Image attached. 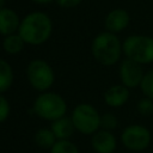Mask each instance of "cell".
Segmentation results:
<instances>
[{
  "mask_svg": "<svg viewBox=\"0 0 153 153\" xmlns=\"http://www.w3.org/2000/svg\"><path fill=\"white\" fill-rule=\"evenodd\" d=\"M18 31L25 43L38 45L49 38L51 20L43 12H32L20 22Z\"/></svg>",
  "mask_w": 153,
  "mask_h": 153,
  "instance_id": "cell-1",
  "label": "cell"
},
{
  "mask_svg": "<svg viewBox=\"0 0 153 153\" xmlns=\"http://www.w3.org/2000/svg\"><path fill=\"white\" fill-rule=\"evenodd\" d=\"M91 51L96 61L103 66H112L118 62L122 50V43L118 37L110 31L100 32L94 37L91 44Z\"/></svg>",
  "mask_w": 153,
  "mask_h": 153,
  "instance_id": "cell-2",
  "label": "cell"
},
{
  "mask_svg": "<svg viewBox=\"0 0 153 153\" xmlns=\"http://www.w3.org/2000/svg\"><path fill=\"white\" fill-rule=\"evenodd\" d=\"M122 50L126 57L147 65L153 62V38L146 35L128 36L122 43Z\"/></svg>",
  "mask_w": 153,
  "mask_h": 153,
  "instance_id": "cell-3",
  "label": "cell"
},
{
  "mask_svg": "<svg viewBox=\"0 0 153 153\" xmlns=\"http://www.w3.org/2000/svg\"><path fill=\"white\" fill-rule=\"evenodd\" d=\"M32 111L43 120L55 121L65 116L67 104L60 94L54 92H44L36 98Z\"/></svg>",
  "mask_w": 153,
  "mask_h": 153,
  "instance_id": "cell-4",
  "label": "cell"
},
{
  "mask_svg": "<svg viewBox=\"0 0 153 153\" xmlns=\"http://www.w3.org/2000/svg\"><path fill=\"white\" fill-rule=\"evenodd\" d=\"M72 121L78 131L82 134H94L100 128V116L90 104H79L72 112Z\"/></svg>",
  "mask_w": 153,
  "mask_h": 153,
  "instance_id": "cell-5",
  "label": "cell"
},
{
  "mask_svg": "<svg viewBox=\"0 0 153 153\" xmlns=\"http://www.w3.org/2000/svg\"><path fill=\"white\" fill-rule=\"evenodd\" d=\"M26 75L32 87L38 91L48 90L55 80L53 68L44 60L31 61L27 66Z\"/></svg>",
  "mask_w": 153,
  "mask_h": 153,
  "instance_id": "cell-6",
  "label": "cell"
},
{
  "mask_svg": "<svg viewBox=\"0 0 153 153\" xmlns=\"http://www.w3.org/2000/svg\"><path fill=\"white\" fill-rule=\"evenodd\" d=\"M151 139V131L141 124H130L121 134V141L124 147L134 152H141L148 148Z\"/></svg>",
  "mask_w": 153,
  "mask_h": 153,
  "instance_id": "cell-7",
  "label": "cell"
},
{
  "mask_svg": "<svg viewBox=\"0 0 153 153\" xmlns=\"http://www.w3.org/2000/svg\"><path fill=\"white\" fill-rule=\"evenodd\" d=\"M118 71H120V79L122 84L128 88H134L140 86L142 78L145 75L142 65L128 57L121 62Z\"/></svg>",
  "mask_w": 153,
  "mask_h": 153,
  "instance_id": "cell-8",
  "label": "cell"
},
{
  "mask_svg": "<svg viewBox=\"0 0 153 153\" xmlns=\"http://www.w3.org/2000/svg\"><path fill=\"white\" fill-rule=\"evenodd\" d=\"M91 146L97 153H114L117 141L111 130L100 129L93 134L91 139Z\"/></svg>",
  "mask_w": 153,
  "mask_h": 153,
  "instance_id": "cell-9",
  "label": "cell"
},
{
  "mask_svg": "<svg viewBox=\"0 0 153 153\" xmlns=\"http://www.w3.org/2000/svg\"><path fill=\"white\" fill-rule=\"evenodd\" d=\"M130 22L129 13L123 8H115L110 11L105 17V27L108 31L117 33L123 31Z\"/></svg>",
  "mask_w": 153,
  "mask_h": 153,
  "instance_id": "cell-10",
  "label": "cell"
},
{
  "mask_svg": "<svg viewBox=\"0 0 153 153\" xmlns=\"http://www.w3.org/2000/svg\"><path fill=\"white\" fill-rule=\"evenodd\" d=\"M129 96L130 93L127 86H124L123 84L114 85L105 91L104 100H105V104L111 108H120L127 103V100L129 99Z\"/></svg>",
  "mask_w": 153,
  "mask_h": 153,
  "instance_id": "cell-11",
  "label": "cell"
},
{
  "mask_svg": "<svg viewBox=\"0 0 153 153\" xmlns=\"http://www.w3.org/2000/svg\"><path fill=\"white\" fill-rule=\"evenodd\" d=\"M18 14L11 8H0V33L4 36L14 33L19 29Z\"/></svg>",
  "mask_w": 153,
  "mask_h": 153,
  "instance_id": "cell-12",
  "label": "cell"
},
{
  "mask_svg": "<svg viewBox=\"0 0 153 153\" xmlns=\"http://www.w3.org/2000/svg\"><path fill=\"white\" fill-rule=\"evenodd\" d=\"M50 129L53 130V133L55 134L57 140H66L72 136L73 131L75 130V127H74L72 118L62 116V117L53 121Z\"/></svg>",
  "mask_w": 153,
  "mask_h": 153,
  "instance_id": "cell-13",
  "label": "cell"
},
{
  "mask_svg": "<svg viewBox=\"0 0 153 153\" xmlns=\"http://www.w3.org/2000/svg\"><path fill=\"white\" fill-rule=\"evenodd\" d=\"M24 39L22 38V36L18 33H11V35H7L4 39V43H2V47L5 49L6 53L11 54V55H14V54H18L22 51L23 47H24Z\"/></svg>",
  "mask_w": 153,
  "mask_h": 153,
  "instance_id": "cell-14",
  "label": "cell"
},
{
  "mask_svg": "<svg viewBox=\"0 0 153 153\" xmlns=\"http://www.w3.org/2000/svg\"><path fill=\"white\" fill-rule=\"evenodd\" d=\"M56 141H57V139L51 129L42 128L38 131H36V134H35V142L41 148H44V149L51 148Z\"/></svg>",
  "mask_w": 153,
  "mask_h": 153,
  "instance_id": "cell-15",
  "label": "cell"
},
{
  "mask_svg": "<svg viewBox=\"0 0 153 153\" xmlns=\"http://www.w3.org/2000/svg\"><path fill=\"white\" fill-rule=\"evenodd\" d=\"M13 81V72L12 67L8 62L0 59V93L7 91Z\"/></svg>",
  "mask_w": 153,
  "mask_h": 153,
  "instance_id": "cell-16",
  "label": "cell"
},
{
  "mask_svg": "<svg viewBox=\"0 0 153 153\" xmlns=\"http://www.w3.org/2000/svg\"><path fill=\"white\" fill-rule=\"evenodd\" d=\"M50 153H79V151L73 142L66 139V140H57L54 143V146L50 148Z\"/></svg>",
  "mask_w": 153,
  "mask_h": 153,
  "instance_id": "cell-17",
  "label": "cell"
},
{
  "mask_svg": "<svg viewBox=\"0 0 153 153\" xmlns=\"http://www.w3.org/2000/svg\"><path fill=\"white\" fill-rule=\"evenodd\" d=\"M140 88H141L143 96L153 99V69L145 73L142 81L140 84Z\"/></svg>",
  "mask_w": 153,
  "mask_h": 153,
  "instance_id": "cell-18",
  "label": "cell"
},
{
  "mask_svg": "<svg viewBox=\"0 0 153 153\" xmlns=\"http://www.w3.org/2000/svg\"><path fill=\"white\" fill-rule=\"evenodd\" d=\"M137 111L143 115V116H147V115H152L153 114V99L149 98V97H143L141 98L139 102H137Z\"/></svg>",
  "mask_w": 153,
  "mask_h": 153,
  "instance_id": "cell-19",
  "label": "cell"
},
{
  "mask_svg": "<svg viewBox=\"0 0 153 153\" xmlns=\"http://www.w3.org/2000/svg\"><path fill=\"white\" fill-rule=\"evenodd\" d=\"M118 122H117V118L114 114H104L103 116H100V127L102 129H105V130H112L117 127Z\"/></svg>",
  "mask_w": 153,
  "mask_h": 153,
  "instance_id": "cell-20",
  "label": "cell"
},
{
  "mask_svg": "<svg viewBox=\"0 0 153 153\" xmlns=\"http://www.w3.org/2000/svg\"><path fill=\"white\" fill-rule=\"evenodd\" d=\"M10 115V104L7 99L0 93V123L6 121Z\"/></svg>",
  "mask_w": 153,
  "mask_h": 153,
  "instance_id": "cell-21",
  "label": "cell"
},
{
  "mask_svg": "<svg viewBox=\"0 0 153 153\" xmlns=\"http://www.w3.org/2000/svg\"><path fill=\"white\" fill-rule=\"evenodd\" d=\"M56 1L61 7H65V8L75 7L81 2V0H56Z\"/></svg>",
  "mask_w": 153,
  "mask_h": 153,
  "instance_id": "cell-22",
  "label": "cell"
},
{
  "mask_svg": "<svg viewBox=\"0 0 153 153\" xmlns=\"http://www.w3.org/2000/svg\"><path fill=\"white\" fill-rule=\"evenodd\" d=\"M33 2H37V4H48L50 2L51 0H32Z\"/></svg>",
  "mask_w": 153,
  "mask_h": 153,
  "instance_id": "cell-23",
  "label": "cell"
},
{
  "mask_svg": "<svg viewBox=\"0 0 153 153\" xmlns=\"http://www.w3.org/2000/svg\"><path fill=\"white\" fill-rule=\"evenodd\" d=\"M4 4H5V0H0V8L4 7Z\"/></svg>",
  "mask_w": 153,
  "mask_h": 153,
  "instance_id": "cell-24",
  "label": "cell"
}]
</instances>
